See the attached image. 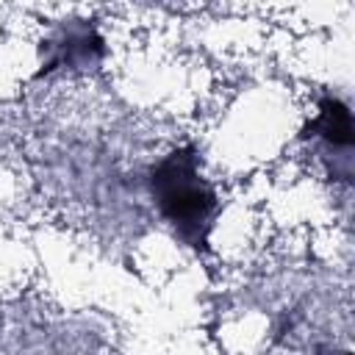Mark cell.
I'll return each instance as SVG.
<instances>
[{"mask_svg":"<svg viewBox=\"0 0 355 355\" xmlns=\"http://www.w3.org/2000/svg\"><path fill=\"white\" fill-rule=\"evenodd\" d=\"M150 191L175 236L194 250H205L216 216V191L200 172V155L191 144L175 147L153 166Z\"/></svg>","mask_w":355,"mask_h":355,"instance_id":"cell-1","label":"cell"},{"mask_svg":"<svg viewBox=\"0 0 355 355\" xmlns=\"http://www.w3.org/2000/svg\"><path fill=\"white\" fill-rule=\"evenodd\" d=\"M313 139H322L327 147H352V111L338 97H322L316 105V116L308 125Z\"/></svg>","mask_w":355,"mask_h":355,"instance_id":"cell-2","label":"cell"},{"mask_svg":"<svg viewBox=\"0 0 355 355\" xmlns=\"http://www.w3.org/2000/svg\"><path fill=\"white\" fill-rule=\"evenodd\" d=\"M100 53H103V42L89 25L67 28L53 42V55L47 61V69H55V67H64V64H89Z\"/></svg>","mask_w":355,"mask_h":355,"instance_id":"cell-3","label":"cell"}]
</instances>
